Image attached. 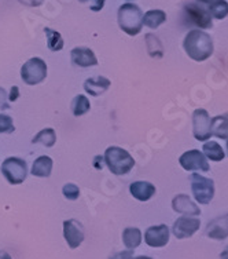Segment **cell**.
<instances>
[{"instance_id":"cell-1","label":"cell","mask_w":228,"mask_h":259,"mask_svg":"<svg viewBox=\"0 0 228 259\" xmlns=\"http://www.w3.org/2000/svg\"><path fill=\"white\" fill-rule=\"evenodd\" d=\"M186 54L197 62H203L213 54V40L206 32L199 29L190 30L183 41Z\"/></svg>"},{"instance_id":"cell-2","label":"cell","mask_w":228,"mask_h":259,"mask_svg":"<svg viewBox=\"0 0 228 259\" xmlns=\"http://www.w3.org/2000/svg\"><path fill=\"white\" fill-rule=\"evenodd\" d=\"M104 164L114 175H127L135 167V159L120 146H109L104 150Z\"/></svg>"},{"instance_id":"cell-3","label":"cell","mask_w":228,"mask_h":259,"mask_svg":"<svg viewBox=\"0 0 228 259\" xmlns=\"http://www.w3.org/2000/svg\"><path fill=\"white\" fill-rule=\"evenodd\" d=\"M119 26L129 36L139 35L143 28V13L139 6L125 3L119 9Z\"/></svg>"},{"instance_id":"cell-4","label":"cell","mask_w":228,"mask_h":259,"mask_svg":"<svg viewBox=\"0 0 228 259\" xmlns=\"http://www.w3.org/2000/svg\"><path fill=\"white\" fill-rule=\"evenodd\" d=\"M47 77V64L39 57H33L22 65L21 79L28 85H37Z\"/></svg>"},{"instance_id":"cell-5","label":"cell","mask_w":228,"mask_h":259,"mask_svg":"<svg viewBox=\"0 0 228 259\" xmlns=\"http://www.w3.org/2000/svg\"><path fill=\"white\" fill-rule=\"evenodd\" d=\"M2 174L11 185H20L28 177V165L25 160L20 157H7L2 163Z\"/></svg>"},{"instance_id":"cell-6","label":"cell","mask_w":228,"mask_h":259,"mask_svg":"<svg viewBox=\"0 0 228 259\" xmlns=\"http://www.w3.org/2000/svg\"><path fill=\"white\" fill-rule=\"evenodd\" d=\"M191 192L199 204H209L214 197V182L199 174H191Z\"/></svg>"},{"instance_id":"cell-7","label":"cell","mask_w":228,"mask_h":259,"mask_svg":"<svg viewBox=\"0 0 228 259\" xmlns=\"http://www.w3.org/2000/svg\"><path fill=\"white\" fill-rule=\"evenodd\" d=\"M179 163L182 165V168H184L186 171H203V172H208L210 169L208 159L198 149L184 152L183 155L179 157Z\"/></svg>"},{"instance_id":"cell-8","label":"cell","mask_w":228,"mask_h":259,"mask_svg":"<svg viewBox=\"0 0 228 259\" xmlns=\"http://www.w3.org/2000/svg\"><path fill=\"white\" fill-rule=\"evenodd\" d=\"M193 135L195 140L208 141L212 137L210 133V116L208 110L197 109L193 113Z\"/></svg>"},{"instance_id":"cell-9","label":"cell","mask_w":228,"mask_h":259,"mask_svg":"<svg viewBox=\"0 0 228 259\" xmlns=\"http://www.w3.org/2000/svg\"><path fill=\"white\" fill-rule=\"evenodd\" d=\"M184 10H186L190 22L201 29H210L213 25L212 15L209 14L208 9H202L201 6L195 5V3H190L184 7Z\"/></svg>"},{"instance_id":"cell-10","label":"cell","mask_w":228,"mask_h":259,"mask_svg":"<svg viewBox=\"0 0 228 259\" xmlns=\"http://www.w3.org/2000/svg\"><path fill=\"white\" fill-rule=\"evenodd\" d=\"M64 237L72 249L79 248L84 240V228L81 222L76 220H68L64 222Z\"/></svg>"},{"instance_id":"cell-11","label":"cell","mask_w":228,"mask_h":259,"mask_svg":"<svg viewBox=\"0 0 228 259\" xmlns=\"http://www.w3.org/2000/svg\"><path fill=\"white\" fill-rule=\"evenodd\" d=\"M144 243L153 248L165 247L169 243V228L166 225L150 226L144 233Z\"/></svg>"},{"instance_id":"cell-12","label":"cell","mask_w":228,"mask_h":259,"mask_svg":"<svg viewBox=\"0 0 228 259\" xmlns=\"http://www.w3.org/2000/svg\"><path fill=\"white\" fill-rule=\"evenodd\" d=\"M199 226H201V222L198 218L182 217V218H178V221H175L174 226H172V233L179 240L189 239L199 229Z\"/></svg>"},{"instance_id":"cell-13","label":"cell","mask_w":228,"mask_h":259,"mask_svg":"<svg viewBox=\"0 0 228 259\" xmlns=\"http://www.w3.org/2000/svg\"><path fill=\"white\" fill-rule=\"evenodd\" d=\"M70 60L80 68H89L98 65V58L89 47H75L70 51Z\"/></svg>"},{"instance_id":"cell-14","label":"cell","mask_w":228,"mask_h":259,"mask_svg":"<svg viewBox=\"0 0 228 259\" xmlns=\"http://www.w3.org/2000/svg\"><path fill=\"white\" fill-rule=\"evenodd\" d=\"M172 208L174 211L183 215H201V209L197 207L193 200L187 194H178L172 200Z\"/></svg>"},{"instance_id":"cell-15","label":"cell","mask_w":228,"mask_h":259,"mask_svg":"<svg viewBox=\"0 0 228 259\" xmlns=\"http://www.w3.org/2000/svg\"><path fill=\"white\" fill-rule=\"evenodd\" d=\"M129 192L134 196V199L139 201H149L153 197L157 189L151 182L147 181H136L129 185Z\"/></svg>"},{"instance_id":"cell-16","label":"cell","mask_w":228,"mask_h":259,"mask_svg":"<svg viewBox=\"0 0 228 259\" xmlns=\"http://www.w3.org/2000/svg\"><path fill=\"white\" fill-rule=\"evenodd\" d=\"M111 85L107 77L104 76H95V77H89L84 81V91L91 97H99L104 93V91L109 90V87Z\"/></svg>"},{"instance_id":"cell-17","label":"cell","mask_w":228,"mask_h":259,"mask_svg":"<svg viewBox=\"0 0 228 259\" xmlns=\"http://www.w3.org/2000/svg\"><path fill=\"white\" fill-rule=\"evenodd\" d=\"M206 236L213 240H225L228 237V214L213 220L206 228Z\"/></svg>"},{"instance_id":"cell-18","label":"cell","mask_w":228,"mask_h":259,"mask_svg":"<svg viewBox=\"0 0 228 259\" xmlns=\"http://www.w3.org/2000/svg\"><path fill=\"white\" fill-rule=\"evenodd\" d=\"M52 165L54 161L50 156H40L33 161L30 174L37 178H48L52 172Z\"/></svg>"},{"instance_id":"cell-19","label":"cell","mask_w":228,"mask_h":259,"mask_svg":"<svg viewBox=\"0 0 228 259\" xmlns=\"http://www.w3.org/2000/svg\"><path fill=\"white\" fill-rule=\"evenodd\" d=\"M210 133L218 140H228V113L218 115L210 119Z\"/></svg>"},{"instance_id":"cell-20","label":"cell","mask_w":228,"mask_h":259,"mask_svg":"<svg viewBox=\"0 0 228 259\" xmlns=\"http://www.w3.org/2000/svg\"><path fill=\"white\" fill-rule=\"evenodd\" d=\"M166 21V13L162 10H149L143 14V25L150 29H157Z\"/></svg>"},{"instance_id":"cell-21","label":"cell","mask_w":228,"mask_h":259,"mask_svg":"<svg viewBox=\"0 0 228 259\" xmlns=\"http://www.w3.org/2000/svg\"><path fill=\"white\" fill-rule=\"evenodd\" d=\"M202 153L206 159L212 160V161H221L225 157L221 145L217 144L216 141H209L203 145Z\"/></svg>"},{"instance_id":"cell-22","label":"cell","mask_w":228,"mask_h":259,"mask_svg":"<svg viewBox=\"0 0 228 259\" xmlns=\"http://www.w3.org/2000/svg\"><path fill=\"white\" fill-rule=\"evenodd\" d=\"M32 144H41L45 148H52L56 144V134L54 128H43L32 138Z\"/></svg>"},{"instance_id":"cell-23","label":"cell","mask_w":228,"mask_h":259,"mask_svg":"<svg viewBox=\"0 0 228 259\" xmlns=\"http://www.w3.org/2000/svg\"><path fill=\"white\" fill-rule=\"evenodd\" d=\"M123 243L128 249H135L142 243V232L138 228H127L123 232Z\"/></svg>"},{"instance_id":"cell-24","label":"cell","mask_w":228,"mask_h":259,"mask_svg":"<svg viewBox=\"0 0 228 259\" xmlns=\"http://www.w3.org/2000/svg\"><path fill=\"white\" fill-rule=\"evenodd\" d=\"M146 47H147V53L151 58H162L164 57V47L159 39L153 33H147L146 35Z\"/></svg>"},{"instance_id":"cell-25","label":"cell","mask_w":228,"mask_h":259,"mask_svg":"<svg viewBox=\"0 0 228 259\" xmlns=\"http://www.w3.org/2000/svg\"><path fill=\"white\" fill-rule=\"evenodd\" d=\"M89 109H91V102L85 95H76L75 100L72 101V113L75 117L84 116L85 113H88Z\"/></svg>"},{"instance_id":"cell-26","label":"cell","mask_w":228,"mask_h":259,"mask_svg":"<svg viewBox=\"0 0 228 259\" xmlns=\"http://www.w3.org/2000/svg\"><path fill=\"white\" fill-rule=\"evenodd\" d=\"M44 33L47 36V47L50 51H61L64 49V39L60 32L51 29V28H44Z\"/></svg>"},{"instance_id":"cell-27","label":"cell","mask_w":228,"mask_h":259,"mask_svg":"<svg viewBox=\"0 0 228 259\" xmlns=\"http://www.w3.org/2000/svg\"><path fill=\"white\" fill-rule=\"evenodd\" d=\"M208 11L216 20H224L228 15V3L225 0H213L209 3Z\"/></svg>"},{"instance_id":"cell-28","label":"cell","mask_w":228,"mask_h":259,"mask_svg":"<svg viewBox=\"0 0 228 259\" xmlns=\"http://www.w3.org/2000/svg\"><path fill=\"white\" fill-rule=\"evenodd\" d=\"M14 123L13 117L5 113H0V134H11L14 133Z\"/></svg>"},{"instance_id":"cell-29","label":"cell","mask_w":228,"mask_h":259,"mask_svg":"<svg viewBox=\"0 0 228 259\" xmlns=\"http://www.w3.org/2000/svg\"><path fill=\"white\" fill-rule=\"evenodd\" d=\"M62 193H64L65 199L77 200L80 196V189L75 184H65L62 188Z\"/></svg>"},{"instance_id":"cell-30","label":"cell","mask_w":228,"mask_h":259,"mask_svg":"<svg viewBox=\"0 0 228 259\" xmlns=\"http://www.w3.org/2000/svg\"><path fill=\"white\" fill-rule=\"evenodd\" d=\"M79 2L88 5L89 10L92 11H100L104 6V0H79Z\"/></svg>"},{"instance_id":"cell-31","label":"cell","mask_w":228,"mask_h":259,"mask_svg":"<svg viewBox=\"0 0 228 259\" xmlns=\"http://www.w3.org/2000/svg\"><path fill=\"white\" fill-rule=\"evenodd\" d=\"M0 108L2 109H10V104H9V95L6 93L3 87H0Z\"/></svg>"},{"instance_id":"cell-32","label":"cell","mask_w":228,"mask_h":259,"mask_svg":"<svg viewBox=\"0 0 228 259\" xmlns=\"http://www.w3.org/2000/svg\"><path fill=\"white\" fill-rule=\"evenodd\" d=\"M110 259H134V251H123L119 254H114L113 256H110Z\"/></svg>"},{"instance_id":"cell-33","label":"cell","mask_w":228,"mask_h":259,"mask_svg":"<svg viewBox=\"0 0 228 259\" xmlns=\"http://www.w3.org/2000/svg\"><path fill=\"white\" fill-rule=\"evenodd\" d=\"M18 97H20V90L17 85H13L10 90V95H9V102H15L18 100Z\"/></svg>"},{"instance_id":"cell-34","label":"cell","mask_w":228,"mask_h":259,"mask_svg":"<svg viewBox=\"0 0 228 259\" xmlns=\"http://www.w3.org/2000/svg\"><path fill=\"white\" fill-rule=\"evenodd\" d=\"M104 165V160H103V156H95L94 159V167L96 169H102Z\"/></svg>"},{"instance_id":"cell-35","label":"cell","mask_w":228,"mask_h":259,"mask_svg":"<svg viewBox=\"0 0 228 259\" xmlns=\"http://www.w3.org/2000/svg\"><path fill=\"white\" fill-rule=\"evenodd\" d=\"M22 5L25 6H30V7H37V6H40L44 0H20Z\"/></svg>"},{"instance_id":"cell-36","label":"cell","mask_w":228,"mask_h":259,"mask_svg":"<svg viewBox=\"0 0 228 259\" xmlns=\"http://www.w3.org/2000/svg\"><path fill=\"white\" fill-rule=\"evenodd\" d=\"M0 259H13L10 254H7L6 251H0Z\"/></svg>"},{"instance_id":"cell-37","label":"cell","mask_w":228,"mask_h":259,"mask_svg":"<svg viewBox=\"0 0 228 259\" xmlns=\"http://www.w3.org/2000/svg\"><path fill=\"white\" fill-rule=\"evenodd\" d=\"M220 259H228V245L224 248V251L220 254Z\"/></svg>"},{"instance_id":"cell-38","label":"cell","mask_w":228,"mask_h":259,"mask_svg":"<svg viewBox=\"0 0 228 259\" xmlns=\"http://www.w3.org/2000/svg\"><path fill=\"white\" fill-rule=\"evenodd\" d=\"M199 3H203V5H209V3H212L213 0H198Z\"/></svg>"},{"instance_id":"cell-39","label":"cell","mask_w":228,"mask_h":259,"mask_svg":"<svg viewBox=\"0 0 228 259\" xmlns=\"http://www.w3.org/2000/svg\"><path fill=\"white\" fill-rule=\"evenodd\" d=\"M135 259H153V258H150V256H143V255H142V256H138V258H135Z\"/></svg>"},{"instance_id":"cell-40","label":"cell","mask_w":228,"mask_h":259,"mask_svg":"<svg viewBox=\"0 0 228 259\" xmlns=\"http://www.w3.org/2000/svg\"><path fill=\"white\" fill-rule=\"evenodd\" d=\"M227 152H228V140H227Z\"/></svg>"}]
</instances>
